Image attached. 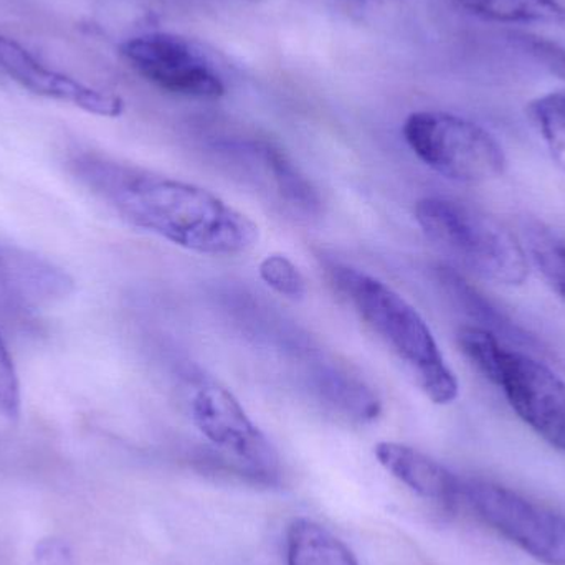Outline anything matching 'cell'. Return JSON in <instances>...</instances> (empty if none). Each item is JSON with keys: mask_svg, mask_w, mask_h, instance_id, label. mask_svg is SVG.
<instances>
[{"mask_svg": "<svg viewBox=\"0 0 565 565\" xmlns=\"http://www.w3.org/2000/svg\"><path fill=\"white\" fill-rule=\"evenodd\" d=\"M288 565H359L354 554L331 531L299 518L286 534Z\"/></svg>", "mask_w": 565, "mask_h": 565, "instance_id": "4fadbf2b", "label": "cell"}, {"mask_svg": "<svg viewBox=\"0 0 565 565\" xmlns=\"http://www.w3.org/2000/svg\"><path fill=\"white\" fill-rule=\"evenodd\" d=\"M461 498L484 524L524 553L547 565H565L563 514L488 481H463Z\"/></svg>", "mask_w": 565, "mask_h": 565, "instance_id": "5b68a950", "label": "cell"}, {"mask_svg": "<svg viewBox=\"0 0 565 565\" xmlns=\"http://www.w3.org/2000/svg\"><path fill=\"white\" fill-rule=\"evenodd\" d=\"M494 385L531 430L565 451V382L559 375L537 359L504 348Z\"/></svg>", "mask_w": 565, "mask_h": 565, "instance_id": "ba28073f", "label": "cell"}, {"mask_svg": "<svg viewBox=\"0 0 565 565\" xmlns=\"http://www.w3.org/2000/svg\"><path fill=\"white\" fill-rule=\"evenodd\" d=\"M405 141L431 171L461 184H483L507 171L500 142L477 122L444 111H417L404 122Z\"/></svg>", "mask_w": 565, "mask_h": 565, "instance_id": "277c9868", "label": "cell"}, {"mask_svg": "<svg viewBox=\"0 0 565 565\" xmlns=\"http://www.w3.org/2000/svg\"><path fill=\"white\" fill-rule=\"evenodd\" d=\"M359 2H367V3H385V2H392V0H359Z\"/></svg>", "mask_w": 565, "mask_h": 565, "instance_id": "44dd1931", "label": "cell"}, {"mask_svg": "<svg viewBox=\"0 0 565 565\" xmlns=\"http://www.w3.org/2000/svg\"><path fill=\"white\" fill-rule=\"evenodd\" d=\"M534 264L565 301V245L543 242L534 248Z\"/></svg>", "mask_w": 565, "mask_h": 565, "instance_id": "ac0fdd59", "label": "cell"}, {"mask_svg": "<svg viewBox=\"0 0 565 565\" xmlns=\"http://www.w3.org/2000/svg\"><path fill=\"white\" fill-rule=\"evenodd\" d=\"M461 9L494 22L561 23L565 9L557 0H455Z\"/></svg>", "mask_w": 565, "mask_h": 565, "instance_id": "5bb4252c", "label": "cell"}, {"mask_svg": "<svg viewBox=\"0 0 565 565\" xmlns=\"http://www.w3.org/2000/svg\"><path fill=\"white\" fill-rule=\"evenodd\" d=\"M311 381L319 401L335 414L358 424H371L381 417V397L348 369L321 364L312 372Z\"/></svg>", "mask_w": 565, "mask_h": 565, "instance_id": "8fae6325", "label": "cell"}, {"mask_svg": "<svg viewBox=\"0 0 565 565\" xmlns=\"http://www.w3.org/2000/svg\"><path fill=\"white\" fill-rule=\"evenodd\" d=\"M188 391L192 422L212 445L257 477L278 473L277 450L225 385L211 377H198L189 382Z\"/></svg>", "mask_w": 565, "mask_h": 565, "instance_id": "8992f818", "label": "cell"}, {"mask_svg": "<svg viewBox=\"0 0 565 565\" xmlns=\"http://www.w3.org/2000/svg\"><path fill=\"white\" fill-rule=\"evenodd\" d=\"M119 50L138 75L162 92L198 99L225 95L224 79L214 63L182 36L145 33L126 40Z\"/></svg>", "mask_w": 565, "mask_h": 565, "instance_id": "52a82bcc", "label": "cell"}, {"mask_svg": "<svg viewBox=\"0 0 565 565\" xmlns=\"http://www.w3.org/2000/svg\"><path fill=\"white\" fill-rule=\"evenodd\" d=\"M457 339L458 345L467 355L468 361L494 384L504 352V345L501 344L500 339L493 332L475 328V326L461 328Z\"/></svg>", "mask_w": 565, "mask_h": 565, "instance_id": "9a60e30c", "label": "cell"}, {"mask_svg": "<svg viewBox=\"0 0 565 565\" xmlns=\"http://www.w3.org/2000/svg\"><path fill=\"white\" fill-rule=\"evenodd\" d=\"M374 455L392 477L422 498L447 507L461 500L463 480L417 448L395 441H381L375 445Z\"/></svg>", "mask_w": 565, "mask_h": 565, "instance_id": "30bf717a", "label": "cell"}, {"mask_svg": "<svg viewBox=\"0 0 565 565\" xmlns=\"http://www.w3.org/2000/svg\"><path fill=\"white\" fill-rule=\"evenodd\" d=\"M523 43L540 62L550 66L556 75L565 78V52L563 49H559L556 43L533 39V36H524Z\"/></svg>", "mask_w": 565, "mask_h": 565, "instance_id": "d6986e66", "label": "cell"}, {"mask_svg": "<svg viewBox=\"0 0 565 565\" xmlns=\"http://www.w3.org/2000/svg\"><path fill=\"white\" fill-rule=\"evenodd\" d=\"M245 149L255 161L260 162L264 174L288 207L305 215L321 212L322 202L315 185L280 148L270 142H252Z\"/></svg>", "mask_w": 565, "mask_h": 565, "instance_id": "7c38bea8", "label": "cell"}, {"mask_svg": "<svg viewBox=\"0 0 565 565\" xmlns=\"http://www.w3.org/2000/svg\"><path fill=\"white\" fill-rule=\"evenodd\" d=\"M415 221L438 247L480 277L503 286H521L530 277L526 252L498 218L465 202L425 198L415 204Z\"/></svg>", "mask_w": 565, "mask_h": 565, "instance_id": "3957f363", "label": "cell"}, {"mask_svg": "<svg viewBox=\"0 0 565 565\" xmlns=\"http://www.w3.org/2000/svg\"><path fill=\"white\" fill-rule=\"evenodd\" d=\"M262 281L285 298L299 301L308 292L305 277L286 255H267L258 267Z\"/></svg>", "mask_w": 565, "mask_h": 565, "instance_id": "2e32d148", "label": "cell"}, {"mask_svg": "<svg viewBox=\"0 0 565 565\" xmlns=\"http://www.w3.org/2000/svg\"><path fill=\"white\" fill-rule=\"evenodd\" d=\"M324 268L335 291L391 349L418 388L437 405L457 401V375L445 361L420 312L387 282L365 271L339 262H326Z\"/></svg>", "mask_w": 565, "mask_h": 565, "instance_id": "7a4b0ae2", "label": "cell"}, {"mask_svg": "<svg viewBox=\"0 0 565 565\" xmlns=\"http://www.w3.org/2000/svg\"><path fill=\"white\" fill-rule=\"evenodd\" d=\"M36 559L45 565H68L70 554L63 544L56 541H46L36 550Z\"/></svg>", "mask_w": 565, "mask_h": 565, "instance_id": "ffe728a7", "label": "cell"}, {"mask_svg": "<svg viewBox=\"0 0 565 565\" xmlns=\"http://www.w3.org/2000/svg\"><path fill=\"white\" fill-rule=\"evenodd\" d=\"M66 168L122 221L184 250L237 257L250 252L260 238L250 217L191 182L96 152L73 156Z\"/></svg>", "mask_w": 565, "mask_h": 565, "instance_id": "6da1fadb", "label": "cell"}, {"mask_svg": "<svg viewBox=\"0 0 565 565\" xmlns=\"http://www.w3.org/2000/svg\"><path fill=\"white\" fill-rule=\"evenodd\" d=\"M0 72L30 93L55 102L68 103L103 118H118L125 102L113 93L93 88L40 62L15 40L0 35Z\"/></svg>", "mask_w": 565, "mask_h": 565, "instance_id": "9c48e42d", "label": "cell"}, {"mask_svg": "<svg viewBox=\"0 0 565 565\" xmlns=\"http://www.w3.org/2000/svg\"><path fill=\"white\" fill-rule=\"evenodd\" d=\"M20 384L15 365L10 358L9 349L0 335V417L17 422L20 417Z\"/></svg>", "mask_w": 565, "mask_h": 565, "instance_id": "e0dca14e", "label": "cell"}]
</instances>
